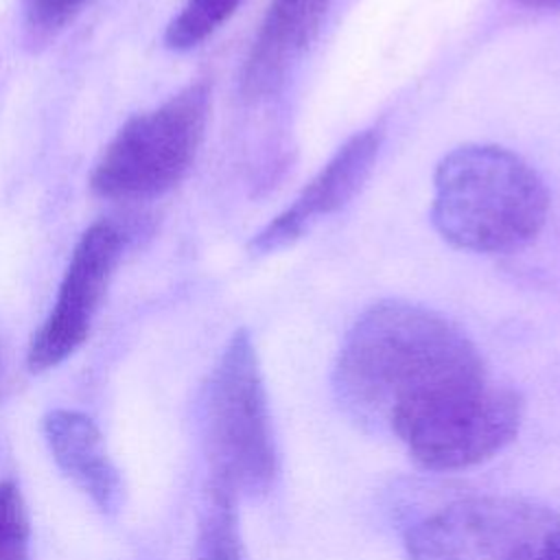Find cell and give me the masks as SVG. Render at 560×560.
<instances>
[{"mask_svg":"<svg viewBox=\"0 0 560 560\" xmlns=\"http://www.w3.org/2000/svg\"><path fill=\"white\" fill-rule=\"evenodd\" d=\"M343 413L396 438L427 470H464L501 453L523 422L521 394L492 378L479 348L444 315L402 300L365 308L332 370Z\"/></svg>","mask_w":560,"mask_h":560,"instance_id":"6da1fadb","label":"cell"},{"mask_svg":"<svg viewBox=\"0 0 560 560\" xmlns=\"http://www.w3.org/2000/svg\"><path fill=\"white\" fill-rule=\"evenodd\" d=\"M549 212L540 175L497 144H462L433 175L431 217L444 241L477 254H505L532 243Z\"/></svg>","mask_w":560,"mask_h":560,"instance_id":"7a4b0ae2","label":"cell"},{"mask_svg":"<svg viewBox=\"0 0 560 560\" xmlns=\"http://www.w3.org/2000/svg\"><path fill=\"white\" fill-rule=\"evenodd\" d=\"M203 446L208 479L236 497L265 494L278 475V444L269 396L247 330L221 350L203 396Z\"/></svg>","mask_w":560,"mask_h":560,"instance_id":"3957f363","label":"cell"},{"mask_svg":"<svg viewBox=\"0 0 560 560\" xmlns=\"http://www.w3.org/2000/svg\"><path fill=\"white\" fill-rule=\"evenodd\" d=\"M409 560H560V512L527 497L470 494L405 532Z\"/></svg>","mask_w":560,"mask_h":560,"instance_id":"277c9868","label":"cell"},{"mask_svg":"<svg viewBox=\"0 0 560 560\" xmlns=\"http://www.w3.org/2000/svg\"><path fill=\"white\" fill-rule=\"evenodd\" d=\"M210 85L195 81L162 105L129 118L90 175V188L112 201H147L177 186L203 142Z\"/></svg>","mask_w":560,"mask_h":560,"instance_id":"5b68a950","label":"cell"},{"mask_svg":"<svg viewBox=\"0 0 560 560\" xmlns=\"http://www.w3.org/2000/svg\"><path fill=\"white\" fill-rule=\"evenodd\" d=\"M120 249L122 234L112 221H96L81 234L55 304L28 343L26 363L33 372L63 363L83 346L120 260Z\"/></svg>","mask_w":560,"mask_h":560,"instance_id":"8992f818","label":"cell"},{"mask_svg":"<svg viewBox=\"0 0 560 560\" xmlns=\"http://www.w3.org/2000/svg\"><path fill=\"white\" fill-rule=\"evenodd\" d=\"M383 142L378 127L363 129L348 138L304 190L273 217L252 241L249 252L271 254L295 243L315 221L337 212L361 188L372 171Z\"/></svg>","mask_w":560,"mask_h":560,"instance_id":"52a82bcc","label":"cell"},{"mask_svg":"<svg viewBox=\"0 0 560 560\" xmlns=\"http://www.w3.org/2000/svg\"><path fill=\"white\" fill-rule=\"evenodd\" d=\"M332 0H271L241 70V92L260 101L280 92L317 37Z\"/></svg>","mask_w":560,"mask_h":560,"instance_id":"ba28073f","label":"cell"},{"mask_svg":"<svg viewBox=\"0 0 560 560\" xmlns=\"http://www.w3.org/2000/svg\"><path fill=\"white\" fill-rule=\"evenodd\" d=\"M44 438L61 472L101 512L112 514L120 508L122 479L90 416L74 409H52L44 418Z\"/></svg>","mask_w":560,"mask_h":560,"instance_id":"9c48e42d","label":"cell"},{"mask_svg":"<svg viewBox=\"0 0 560 560\" xmlns=\"http://www.w3.org/2000/svg\"><path fill=\"white\" fill-rule=\"evenodd\" d=\"M195 560H247L238 523V497L212 479H206L201 494Z\"/></svg>","mask_w":560,"mask_h":560,"instance_id":"30bf717a","label":"cell"},{"mask_svg":"<svg viewBox=\"0 0 560 560\" xmlns=\"http://www.w3.org/2000/svg\"><path fill=\"white\" fill-rule=\"evenodd\" d=\"M243 0H186L168 22L164 42L173 50H190L219 31Z\"/></svg>","mask_w":560,"mask_h":560,"instance_id":"8fae6325","label":"cell"},{"mask_svg":"<svg viewBox=\"0 0 560 560\" xmlns=\"http://www.w3.org/2000/svg\"><path fill=\"white\" fill-rule=\"evenodd\" d=\"M0 560H31L28 512L13 481L0 483Z\"/></svg>","mask_w":560,"mask_h":560,"instance_id":"7c38bea8","label":"cell"},{"mask_svg":"<svg viewBox=\"0 0 560 560\" xmlns=\"http://www.w3.org/2000/svg\"><path fill=\"white\" fill-rule=\"evenodd\" d=\"M92 0H22L24 31L33 44L61 33Z\"/></svg>","mask_w":560,"mask_h":560,"instance_id":"4fadbf2b","label":"cell"},{"mask_svg":"<svg viewBox=\"0 0 560 560\" xmlns=\"http://www.w3.org/2000/svg\"><path fill=\"white\" fill-rule=\"evenodd\" d=\"M518 2L536 9H560V0H518Z\"/></svg>","mask_w":560,"mask_h":560,"instance_id":"5bb4252c","label":"cell"}]
</instances>
